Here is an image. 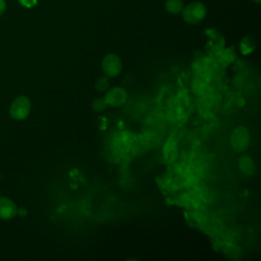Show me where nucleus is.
Returning <instances> with one entry per match:
<instances>
[{"mask_svg":"<svg viewBox=\"0 0 261 261\" xmlns=\"http://www.w3.org/2000/svg\"><path fill=\"white\" fill-rule=\"evenodd\" d=\"M101 67L106 76L114 77L117 76L122 70V60L117 54L108 53L103 57Z\"/></svg>","mask_w":261,"mask_h":261,"instance_id":"20e7f679","label":"nucleus"},{"mask_svg":"<svg viewBox=\"0 0 261 261\" xmlns=\"http://www.w3.org/2000/svg\"><path fill=\"white\" fill-rule=\"evenodd\" d=\"M19 2L25 6V7H32L34 5H36L37 3V0H19Z\"/></svg>","mask_w":261,"mask_h":261,"instance_id":"f8f14e48","label":"nucleus"},{"mask_svg":"<svg viewBox=\"0 0 261 261\" xmlns=\"http://www.w3.org/2000/svg\"><path fill=\"white\" fill-rule=\"evenodd\" d=\"M104 100L107 106L118 107L122 106L127 100V93L122 87H113L106 91Z\"/></svg>","mask_w":261,"mask_h":261,"instance_id":"39448f33","label":"nucleus"},{"mask_svg":"<svg viewBox=\"0 0 261 261\" xmlns=\"http://www.w3.org/2000/svg\"><path fill=\"white\" fill-rule=\"evenodd\" d=\"M17 213L16 204L6 197H0V218L9 220Z\"/></svg>","mask_w":261,"mask_h":261,"instance_id":"423d86ee","label":"nucleus"},{"mask_svg":"<svg viewBox=\"0 0 261 261\" xmlns=\"http://www.w3.org/2000/svg\"><path fill=\"white\" fill-rule=\"evenodd\" d=\"M0 176H1V174H0Z\"/></svg>","mask_w":261,"mask_h":261,"instance_id":"dca6fc26","label":"nucleus"},{"mask_svg":"<svg viewBox=\"0 0 261 261\" xmlns=\"http://www.w3.org/2000/svg\"><path fill=\"white\" fill-rule=\"evenodd\" d=\"M251 142V135L249 129L244 125H239L234 127L229 137V144L231 149L237 152L241 153L248 149Z\"/></svg>","mask_w":261,"mask_h":261,"instance_id":"f257e3e1","label":"nucleus"},{"mask_svg":"<svg viewBox=\"0 0 261 261\" xmlns=\"http://www.w3.org/2000/svg\"><path fill=\"white\" fill-rule=\"evenodd\" d=\"M16 214H18L19 216H24L27 214V210L24 208H19V209H17Z\"/></svg>","mask_w":261,"mask_h":261,"instance_id":"4468645a","label":"nucleus"},{"mask_svg":"<svg viewBox=\"0 0 261 261\" xmlns=\"http://www.w3.org/2000/svg\"><path fill=\"white\" fill-rule=\"evenodd\" d=\"M109 86H110V82L108 76L106 75L99 77L95 83V89L98 92H106L109 89Z\"/></svg>","mask_w":261,"mask_h":261,"instance_id":"9d476101","label":"nucleus"},{"mask_svg":"<svg viewBox=\"0 0 261 261\" xmlns=\"http://www.w3.org/2000/svg\"><path fill=\"white\" fill-rule=\"evenodd\" d=\"M184 7L181 0H167L165 3L166 10L171 14H177L181 12Z\"/></svg>","mask_w":261,"mask_h":261,"instance_id":"1a4fd4ad","label":"nucleus"},{"mask_svg":"<svg viewBox=\"0 0 261 261\" xmlns=\"http://www.w3.org/2000/svg\"><path fill=\"white\" fill-rule=\"evenodd\" d=\"M254 1H255V2H257V3H259L261 0H254Z\"/></svg>","mask_w":261,"mask_h":261,"instance_id":"2eb2a0df","label":"nucleus"},{"mask_svg":"<svg viewBox=\"0 0 261 261\" xmlns=\"http://www.w3.org/2000/svg\"><path fill=\"white\" fill-rule=\"evenodd\" d=\"M239 168L240 170L246 174V175H252L255 173L256 171V165H255V161L253 160L252 157L248 156V155H243L239 158Z\"/></svg>","mask_w":261,"mask_h":261,"instance_id":"0eeeda50","label":"nucleus"},{"mask_svg":"<svg viewBox=\"0 0 261 261\" xmlns=\"http://www.w3.org/2000/svg\"><path fill=\"white\" fill-rule=\"evenodd\" d=\"M107 107V104L104 100V97H96L92 102V108L95 112L104 111Z\"/></svg>","mask_w":261,"mask_h":261,"instance_id":"9b49d317","label":"nucleus"},{"mask_svg":"<svg viewBox=\"0 0 261 261\" xmlns=\"http://www.w3.org/2000/svg\"><path fill=\"white\" fill-rule=\"evenodd\" d=\"M182 18L186 22L190 24L199 23L204 19L207 13L205 5L201 2H193L186 6L182 10Z\"/></svg>","mask_w":261,"mask_h":261,"instance_id":"7ed1b4c3","label":"nucleus"},{"mask_svg":"<svg viewBox=\"0 0 261 261\" xmlns=\"http://www.w3.org/2000/svg\"><path fill=\"white\" fill-rule=\"evenodd\" d=\"M6 10V1L0 0V16L5 12Z\"/></svg>","mask_w":261,"mask_h":261,"instance_id":"ddd939ff","label":"nucleus"},{"mask_svg":"<svg viewBox=\"0 0 261 261\" xmlns=\"http://www.w3.org/2000/svg\"><path fill=\"white\" fill-rule=\"evenodd\" d=\"M31 108V100L27 96L20 95L12 101L9 108V115L15 120H22L29 116Z\"/></svg>","mask_w":261,"mask_h":261,"instance_id":"f03ea898","label":"nucleus"},{"mask_svg":"<svg viewBox=\"0 0 261 261\" xmlns=\"http://www.w3.org/2000/svg\"><path fill=\"white\" fill-rule=\"evenodd\" d=\"M240 49H241V52L244 54V55H247V54H250L251 52L254 51L255 49V39L251 36H247L245 37L242 42H241V45H240Z\"/></svg>","mask_w":261,"mask_h":261,"instance_id":"6e6552de","label":"nucleus"}]
</instances>
